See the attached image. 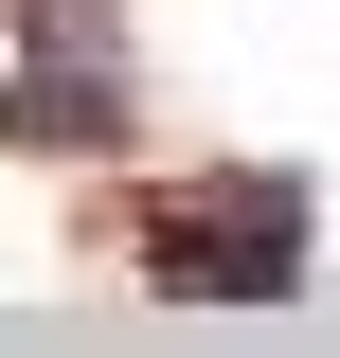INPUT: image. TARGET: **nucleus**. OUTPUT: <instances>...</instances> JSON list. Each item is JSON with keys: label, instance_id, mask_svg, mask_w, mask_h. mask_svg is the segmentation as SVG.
I'll use <instances>...</instances> for the list:
<instances>
[{"label": "nucleus", "instance_id": "f257e3e1", "mask_svg": "<svg viewBox=\"0 0 340 358\" xmlns=\"http://www.w3.org/2000/svg\"><path fill=\"white\" fill-rule=\"evenodd\" d=\"M304 251H323V215H304L287 162L179 179L162 215H143V268H162V287H197V305H269V287H304Z\"/></svg>", "mask_w": 340, "mask_h": 358}]
</instances>
